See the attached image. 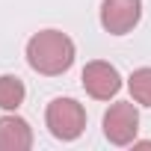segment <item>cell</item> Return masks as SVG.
Instances as JSON below:
<instances>
[{
	"label": "cell",
	"instance_id": "1",
	"mask_svg": "<svg viewBox=\"0 0 151 151\" xmlns=\"http://www.w3.org/2000/svg\"><path fill=\"white\" fill-rule=\"evenodd\" d=\"M27 62L45 77L65 74L74 65V42L62 30H42L27 42Z\"/></svg>",
	"mask_w": 151,
	"mask_h": 151
},
{
	"label": "cell",
	"instance_id": "2",
	"mask_svg": "<svg viewBox=\"0 0 151 151\" xmlns=\"http://www.w3.org/2000/svg\"><path fill=\"white\" fill-rule=\"evenodd\" d=\"M45 124L53 139L59 142H74L86 130V110L74 98H53L45 110Z\"/></svg>",
	"mask_w": 151,
	"mask_h": 151
},
{
	"label": "cell",
	"instance_id": "3",
	"mask_svg": "<svg viewBox=\"0 0 151 151\" xmlns=\"http://www.w3.org/2000/svg\"><path fill=\"white\" fill-rule=\"evenodd\" d=\"M139 133V113L130 101H116L107 113H104V136L113 145H130L136 142Z\"/></svg>",
	"mask_w": 151,
	"mask_h": 151
},
{
	"label": "cell",
	"instance_id": "4",
	"mask_svg": "<svg viewBox=\"0 0 151 151\" xmlns=\"http://www.w3.org/2000/svg\"><path fill=\"white\" fill-rule=\"evenodd\" d=\"M80 80H83L86 95L95 98V101H110V98L119 95V89H122V74H119V68L110 65V62H104V59L86 62Z\"/></svg>",
	"mask_w": 151,
	"mask_h": 151
},
{
	"label": "cell",
	"instance_id": "5",
	"mask_svg": "<svg viewBox=\"0 0 151 151\" xmlns=\"http://www.w3.org/2000/svg\"><path fill=\"white\" fill-rule=\"evenodd\" d=\"M142 18V0H104L101 3V27L110 36L130 33Z\"/></svg>",
	"mask_w": 151,
	"mask_h": 151
},
{
	"label": "cell",
	"instance_id": "6",
	"mask_svg": "<svg viewBox=\"0 0 151 151\" xmlns=\"http://www.w3.org/2000/svg\"><path fill=\"white\" fill-rule=\"evenodd\" d=\"M33 130L18 116H0V151H30Z\"/></svg>",
	"mask_w": 151,
	"mask_h": 151
},
{
	"label": "cell",
	"instance_id": "7",
	"mask_svg": "<svg viewBox=\"0 0 151 151\" xmlns=\"http://www.w3.org/2000/svg\"><path fill=\"white\" fill-rule=\"evenodd\" d=\"M27 98V89L21 83V77L15 74H0V110H18Z\"/></svg>",
	"mask_w": 151,
	"mask_h": 151
},
{
	"label": "cell",
	"instance_id": "8",
	"mask_svg": "<svg viewBox=\"0 0 151 151\" xmlns=\"http://www.w3.org/2000/svg\"><path fill=\"white\" fill-rule=\"evenodd\" d=\"M127 89H130L136 104L151 107V68H136L127 77Z\"/></svg>",
	"mask_w": 151,
	"mask_h": 151
}]
</instances>
